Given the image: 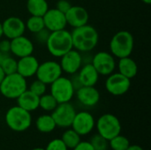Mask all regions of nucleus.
I'll list each match as a JSON object with an SVG mask.
<instances>
[{"label":"nucleus","instance_id":"1","mask_svg":"<svg viewBox=\"0 0 151 150\" xmlns=\"http://www.w3.org/2000/svg\"><path fill=\"white\" fill-rule=\"evenodd\" d=\"M71 35L73 49L80 52L91 51L96 48L99 40L96 29L88 24L73 28Z\"/></svg>","mask_w":151,"mask_h":150},{"label":"nucleus","instance_id":"2","mask_svg":"<svg viewBox=\"0 0 151 150\" xmlns=\"http://www.w3.org/2000/svg\"><path fill=\"white\" fill-rule=\"evenodd\" d=\"M48 51L56 57H61L73 49L71 33L65 29L50 32L46 42Z\"/></svg>","mask_w":151,"mask_h":150},{"label":"nucleus","instance_id":"3","mask_svg":"<svg viewBox=\"0 0 151 150\" xmlns=\"http://www.w3.org/2000/svg\"><path fill=\"white\" fill-rule=\"evenodd\" d=\"M134 40L133 34L127 30H122L112 36L110 42V50L114 57L122 58L130 57L134 50Z\"/></svg>","mask_w":151,"mask_h":150},{"label":"nucleus","instance_id":"4","mask_svg":"<svg viewBox=\"0 0 151 150\" xmlns=\"http://www.w3.org/2000/svg\"><path fill=\"white\" fill-rule=\"evenodd\" d=\"M27 89L26 78L18 72L5 75L0 84V93L8 99H17L24 91Z\"/></svg>","mask_w":151,"mask_h":150},{"label":"nucleus","instance_id":"5","mask_svg":"<svg viewBox=\"0 0 151 150\" xmlns=\"http://www.w3.org/2000/svg\"><path fill=\"white\" fill-rule=\"evenodd\" d=\"M5 123L12 131L24 132L30 127L32 117L30 112L26 110L19 106H13L10 108L5 114Z\"/></svg>","mask_w":151,"mask_h":150},{"label":"nucleus","instance_id":"6","mask_svg":"<svg viewBox=\"0 0 151 150\" xmlns=\"http://www.w3.org/2000/svg\"><path fill=\"white\" fill-rule=\"evenodd\" d=\"M50 94L58 103H68L75 94V88L70 79L60 76L50 84Z\"/></svg>","mask_w":151,"mask_h":150},{"label":"nucleus","instance_id":"7","mask_svg":"<svg viewBox=\"0 0 151 150\" xmlns=\"http://www.w3.org/2000/svg\"><path fill=\"white\" fill-rule=\"evenodd\" d=\"M98 134L103 136L108 141L115 136L120 134L121 124L119 118L113 114H104L96 122Z\"/></svg>","mask_w":151,"mask_h":150},{"label":"nucleus","instance_id":"8","mask_svg":"<svg viewBox=\"0 0 151 150\" xmlns=\"http://www.w3.org/2000/svg\"><path fill=\"white\" fill-rule=\"evenodd\" d=\"M75 114L76 111L74 107L70 103V102H68L58 103L55 110L52 111L51 116L57 126L67 128L72 126Z\"/></svg>","mask_w":151,"mask_h":150},{"label":"nucleus","instance_id":"9","mask_svg":"<svg viewBox=\"0 0 151 150\" xmlns=\"http://www.w3.org/2000/svg\"><path fill=\"white\" fill-rule=\"evenodd\" d=\"M62 69L59 63L56 61H45L39 64L36 71V77L46 85H50L53 81L62 76Z\"/></svg>","mask_w":151,"mask_h":150},{"label":"nucleus","instance_id":"10","mask_svg":"<svg viewBox=\"0 0 151 150\" xmlns=\"http://www.w3.org/2000/svg\"><path fill=\"white\" fill-rule=\"evenodd\" d=\"M105 81L106 90L112 95H125L131 87V80L125 77L119 72L111 73L108 75Z\"/></svg>","mask_w":151,"mask_h":150},{"label":"nucleus","instance_id":"11","mask_svg":"<svg viewBox=\"0 0 151 150\" xmlns=\"http://www.w3.org/2000/svg\"><path fill=\"white\" fill-rule=\"evenodd\" d=\"M91 64L96 68L99 75L108 76L111 74L116 68L114 56L106 51L97 52L93 57Z\"/></svg>","mask_w":151,"mask_h":150},{"label":"nucleus","instance_id":"12","mask_svg":"<svg viewBox=\"0 0 151 150\" xmlns=\"http://www.w3.org/2000/svg\"><path fill=\"white\" fill-rule=\"evenodd\" d=\"M95 125V118L89 112L81 111L75 114L71 126L78 134L84 136L92 132Z\"/></svg>","mask_w":151,"mask_h":150},{"label":"nucleus","instance_id":"13","mask_svg":"<svg viewBox=\"0 0 151 150\" xmlns=\"http://www.w3.org/2000/svg\"><path fill=\"white\" fill-rule=\"evenodd\" d=\"M42 19L45 28H47L50 32L65 29L67 25L65 13L61 12L56 8L49 9L42 16Z\"/></svg>","mask_w":151,"mask_h":150},{"label":"nucleus","instance_id":"14","mask_svg":"<svg viewBox=\"0 0 151 150\" xmlns=\"http://www.w3.org/2000/svg\"><path fill=\"white\" fill-rule=\"evenodd\" d=\"M59 65L63 72L68 74H75L81 67L82 56L80 51L73 49L61 57Z\"/></svg>","mask_w":151,"mask_h":150},{"label":"nucleus","instance_id":"15","mask_svg":"<svg viewBox=\"0 0 151 150\" xmlns=\"http://www.w3.org/2000/svg\"><path fill=\"white\" fill-rule=\"evenodd\" d=\"M3 34L9 40L24 34L26 30L25 22L18 17H9L2 23Z\"/></svg>","mask_w":151,"mask_h":150},{"label":"nucleus","instance_id":"16","mask_svg":"<svg viewBox=\"0 0 151 150\" xmlns=\"http://www.w3.org/2000/svg\"><path fill=\"white\" fill-rule=\"evenodd\" d=\"M66 23L73 28L88 24L89 15L88 11L79 5H72V7L65 13Z\"/></svg>","mask_w":151,"mask_h":150},{"label":"nucleus","instance_id":"17","mask_svg":"<svg viewBox=\"0 0 151 150\" xmlns=\"http://www.w3.org/2000/svg\"><path fill=\"white\" fill-rule=\"evenodd\" d=\"M34 51L33 42L26 36L21 35L11 40V52L17 57L32 55Z\"/></svg>","mask_w":151,"mask_h":150},{"label":"nucleus","instance_id":"18","mask_svg":"<svg viewBox=\"0 0 151 150\" xmlns=\"http://www.w3.org/2000/svg\"><path fill=\"white\" fill-rule=\"evenodd\" d=\"M75 94L78 101L87 107L96 105L100 100V93L95 87L81 86L76 90Z\"/></svg>","mask_w":151,"mask_h":150},{"label":"nucleus","instance_id":"19","mask_svg":"<svg viewBox=\"0 0 151 150\" xmlns=\"http://www.w3.org/2000/svg\"><path fill=\"white\" fill-rule=\"evenodd\" d=\"M39 66L37 58L32 55L20 57L18 60L17 72L24 78H29L35 75Z\"/></svg>","mask_w":151,"mask_h":150},{"label":"nucleus","instance_id":"20","mask_svg":"<svg viewBox=\"0 0 151 150\" xmlns=\"http://www.w3.org/2000/svg\"><path fill=\"white\" fill-rule=\"evenodd\" d=\"M78 80L81 86L95 87L99 79V73L91 63L85 64L79 70Z\"/></svg>","mask_w":151,"mask_h":150},{"label":"nucleus","instance_id":"21","mask_svg":"<svg viewBox=\"0 0 151 150\" xmlns=\"http://www.w3.org/2000/svg\"><path fill=\"white\" fill-rule=\"evenodd\" d=\"M39 99L40 96L35 95L29 89H27L17 98V103L18 106L31 112L39 108Z\"/></svg>","mask_w":151,"mask_h":150},{"label":"nucleus","instance_id":"22","mask_svg":"<svg viewBox=\"0 0 151 150\" xmlns=\"http://www.w3.org/2000/svg\"><path fill=\"white\" fill-rule=\"evenodd\" d=\"M119 72L128 79H133L138 72V66L136 62L130 57L119 58L118 64Z\"/></svg>","mask_w":151,"mask_h":150},{"label":"nucleus","instance_id":"23","mask_svg":"<svg viewBox=\"0 0 151 150\" xmlns=\"http://www.w3.org/2000/svg\"><path fill=\"white\" fill-rule=\"evenodd\" d=\"M27 9L31 15L42 17L49 10V4L46 0H27Z\"/></svg>","mask_w":151,"mask_h":150},{"label":"nucleus","instance_id":"24","mask_svg":"<svg viewBox=\"0 0 151 150\" xmlns=\"http://www.w3.org/2000/svg\"><path fill=\"white\" fill-rule=\"evenodd\" d=\"M36 128L39 132L42 133H51L56 128V123L51 115H42L40 116L35 122Z\"/></svg>","mask_w":151,"mask_h":150},{"label":"nucleus","instance_id":"25","mask_svg":"<svg viewBox=\"0 0 151 150\" xmlns=\"http://www.w3.org/2000/svg\"><path fill=\"white\" fill-rule=\"evenodd\" d=\"M61 140L67 149H73L81 142V135L78 134L73 129H68L63 133Z\"/></svg>","mask_w":151,"mask_h":150},{"label":"nucleus","instance_id":"26","mask_svg":"<svg viewBox=\"0 0 151 150\" xmlns=\"http://www.w3.org/2000/svg\"><path fill=\"white\" fill-rule=\"evenodd\" d=\"M25 25H26V28H27L29 30V32H31L33 34L39 32L45 27L43 19L41 16L31 15V17L25 23Z\"/></svg>","mask_w":151,"mask_h":150},{"label":"nucleus","instance_id":"27","mask_svg":"<svg viewBox=\"0 0 151 150\" xmlns=\"http://www.w3.org/2000/svg\"><path fill=\"white\" fill-rule=\"evenodd\" d=\"M58 103L51 95V94H44L40 96L39 99V107L46 111H53L58 106Z\"/></svg>","mask_w":151,"mask_h":150},{"label":"nucleus","instance_id":"28","mask_svg":"<svg viewBox=\"0 0 151 150\" xmlns=\"http://www.w3.org/2000/svg\"><path fill=\"white\" fill-rule=\"evenodd\" d=\"M0 66L3 69L5 75L16 73L17 67H18V61L14 57H12L8 55L4 58V60L0 64Z\"/></svg>","mask_w":151,"mask_h":150},{"label":"nucleus","instance_id":"29","mask_svg":"<svg viewBox=\"0 0 151 150\" xmlns=\"http://www.w3.org/2000/svg\"><path fill=\"white\" fill-rule=\"evenodd\" d=\"M109 144L112 150H127L130 146L128 139L120 134L110 140Z\"/></svg>","mask_w":151,"mask_h":150},{"label":"nucleus","instance_id":"30","mask_svg":"<svg viewBox=\"0 0 151 150\" xmlns=\"http://www.w3.org/2000/svg\"><path fill=\"white\" fill-rule=\"evenodd\" d=\"M89 142L94 150H107L109 147V141L98 133L94 135Z\"/></svg>","mask_w":151,"mask_h":150},{"label":"nucleus","instance_id":"31","mask_svg":"<svg viewBox=\"0 0 151 150\" xmlns=\"http://www.w3.org/2000/svg\"><path fill=\"white\" fill-rule=\"evenodd\" d=\"M46 86L47 85L44 82H42V81H41L40 80L37 79L36 80L32 82V84L29 87V90L32 93H34L35 95H36L38 96H42L46 92V89H47Z\"/></svg>","mask_w":151,"mask_h":150},{"label":"nucleus","instance_id":"32","mask_svg":"<svg viewBox=\"0 0 151 150\" xmlns=\"http://www.w3.org/2000/svg\"><path fill=\"white\" fill-rule=\"evenodd\" d=\"M67 147L61 139H54L49 142L45 150H67Z\"/></svg>","mask_w":151,"mask_h":150},{"label":"nucleus","instance_id":"33","mask_svg":"<svg viewBox=\"0 0 151 150\" xmlns=\"http://www.w3.org/2000/svg\"><path fill=\"white\" fill-rule=\"evenodd\" d=\"M50 34V32L47 28L44 27V28L42 29L41 31H39V32H37V33L35 34V40H36L37 42H39L40 43H42V44H46Z\"/></svg>","mask_w":151,"mask_h":150},{"label":"nucleus","instance_id":"34","mask_svg":"<svg viewBox=\"0 0 151 150\" xmlns=\"http://www.w3.org/2000/svg\"><path fill=\"white\" fill-rule=\"evenodd\" d=\"M71 7L72 4L68 0H58L56 4V9H58L63 13H65Z\"/></svg>","mask_w":151,"mask_h":150},{"label":"nucleus","instance_id":"35","mask_svg":"<svg viewBox=\"0 0 151 150\" xmlns=\"http://www.w3.org/2000/svg\"><path fill=\"white\" fill-rule=\"evenodd\" d=\"M0 51L4 54H9L11 52V40L6 38L0 41Z\"/></svg>","mask_w":151,"mask_h":150},{"label":"nucleus","instance_id":"36","mask_svg":"<svg viewBox=\"0 0 151 150\" xmlns=\"http://www.w3.org/2000/svg\"><path fill=\"white\" fill-rule=\"evenodd\" d=\"M73 150H94L92 145L90 144V142L88 141H81L74 149Z\"/></svg>","mask_w":151,"mask_h":150},{"label":"nucleus","instance_id":"37","mask_svg":"<svg viewBox=\"0 0 151 150\" xmlns=\"http://www.w3.org/2000/svg\"><path fill=\"white\" fill-rule=\"evenodd\" d=\"M127 150H144L141 146L138 145H130L129 148Z\"/></svg>","mask_w":151,"mask_h":150},{"label":"nucleus","instance_id":"38","mask_svg":"<svg viewBox=\"0 0 151 150\" xmlns=\"http://www.w3.org/2000/svg\"><path fill=\"white\" fill-rule=\"evenodd\" d=\"M4 77H5V74H4L3 69H2L1 66H0V84H1V82L3 81V80L4 79Z\"/></svg>","mask_w":151,"mask_h":150},{"label":"nucleus","instance_id":"39","mask_svg":"<svg viewBox=\"0 0 151 150\" xmlns=\"http://www.w3.org/2000/svg\"><path fill=\"white\" fill-rule=\"evenodd\" d=\"M7 56H8V54H4V53H3V52L0 51V64L2 63V61L4 60V58L5 57H7Z\"/></svg>","mask_w":151,"mask_h":150},{"label":"nucleus","instance_id":"40","mask_svg":"<svg viewBox=\"0 0 151 150\" xmlns=\"http://www.w3.org/2000/svg\"><path fill=\"white\" fill-rule=\"evenodd\" d=\"M3 27H2V23L0 22V38L3 36Z\"/></svg>","mask_w":151,"mask_h":150},{"label":"nucleus","instance_id":"41","mask_svg":"<svg viewBox=\"0 0 151 150\" xmlns=\"http://www.w3.org/2000/svg\"><path fill=\"white\" fill-rule=\"evenodd\" d=\"M144 4H150L151 0H142Z\"/></svg>","mask_w":151,"mask_h":150},{"label":"nucleus","instance_id":"42","mask_svg":"<svg viewBox=\"0 0 151 150\" xmlns=\"http://www.w3.org/2000/svg\"><path fill=\"white\" fill-rule=\"evenodd\" d=\"M32 150H45L44 149H42V148H35V149H33Z\"/></svg>","mask_w":151,"mask_h":150}]
</instances>
